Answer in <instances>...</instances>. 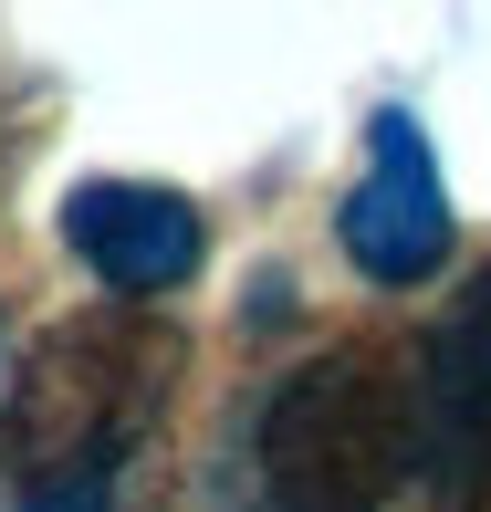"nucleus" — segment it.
Here are the masks:
<instances>
[{"label":"nucleus","mask_w":491,"mask_h":512,"mask_svg":"<svg viewBox=\"0 0 491 512\" xmlns=\"http://www.w3.org/2000/svg\"><path fill=\"white\" fill-rule=\"evenodd\" d=\"M63 251H74L105 293L147 304V293H168V283L199 272V209L178 189H157V178H84V189L63 199Z\"/></svg>","instance_id":"20e7f679"},{"label":"nucleus","mask_w":491,"mask_h":512,"mask_svg":"<svg viewBox=\"0 0 491 512\" xmlns=\"http://www.w3.org/2000/svg\"><path fill=\"white\" fill-rule=\"evenodd\" d=\"M168 366L178 335L136 304L74 314L21 356L11 408H0V460H11L32 492H63V481H115V460L136 450L157 408H168Z\"/></svg>","instance_id":"f257e3e1"},{"label":"nucleus","mask_w":491,"mask_h":512,"mask_svg":"<svg viewBox=\"0 0 491 512\" xmlns=\"http://www.w3.org/2000/svg\"><path fill=\"white\" fill-rule=\"evenodd\" d=\"M115 502V481H63V492H32L21 512H105Z\"/></svg>","instance_id":"423d86ee"},{"label":"nucleus","mask_w":491,"mask_h":512,"mask_svg":"<svg viewBox=\"0 0 491 512\" xmlns=\"http://www.w3.org/2000/svg\"><path fill=\"white\" fill-rule=\"evenodd\" d=\"M418 418L439 450H471L491 429V272H471V293L439 314L429 356H418Z\"/></svg>","instance_id":"39448f33"},{"label":"nucleus","mask_w":491,"mask_h":512,"mask_svg":"<svg viewBox=\"0 0 491 512\" xmlns=\"http://www.w3.org/2000/svg\"><path fill=\"white\" fill-rule=\"evenodd\" d=\"M335 241L366 283H429L450 262V189H439V157L418 136V115H377L366 178L335 209Z\"/></svg>","instance_id":"7ed1b4c3"},{"label":"nucleus","mask_w":491,"mask_h":512,"mask_svg":"<svg viewBox=\"0 0 491 512\" xmlns=\"http://www.w3.org/2000/svg\"><path fill=\"white\" fill-rule=\"evenodd\" d=\"M460 512H491V450H481V481H471V502H460Z\"/></svg>","instance_id":"0eeeda50"},{"label":"nucleus","mask_w":491,"mask_h":512,"mask_svg":"<svg viewBox=\"0 0 491 512\" xmlns=\"http://www.w3.org/2000/svg\"><path fill=\"white\" fill-rule=\"evenodd\" d=\"M408 439H418V377L397 387L377 345H335L272 387L251 460H262L272 512H377L408 471Z\"/></svg>","instance_id":"f03ea898"}]
</instances>
